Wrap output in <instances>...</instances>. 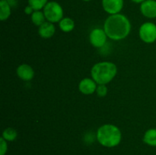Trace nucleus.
<instances>
[{"mask_svg":"<svg viewBox=\"0 0 156 155\" xmlns=\"http://www.w3.org/2000/svg\"><path fill=\"white\" fill-rule=\"evenodd\" d=\"M104 30L110 39L120 40L129 35L131 30V24L125 15L121 14L111 15L105 21Z\"/></svg>","mask_w":156,"mask_h":155,"instance_id":"1","label":"nucleus"},{"mask_svg":"<svg viewBox=\"0 0 156 155\" xmlns=\"http://www.w3.org/2000/svg\"><path fill=\"white\" fill-rule=\"evenodd\" d=\"M97 139L101 145L105 147H114L122 139V134L117 126L105 124L100 126L97 131Z\"/></svg>","mask_w":156,"mask_h":155,"instance_id":"2","label":"nucleus"},{"mask_svg":"<svg viewBox=\"0 0 156 155\" xmlns=\"http://www.w3.org/2000/svg\"><path fill=\"white\" fill-rule=\"evenodd\" d=\"M117 73V65L111 62L96 63L91 70V78L98 84H106L111 82Z\"/></svg>","mask_w":156,"mask_h":155,"instance_id":"3","label":"nucleus"},{"mask_svg":"<svg viewBox=\"0 0 156 155\" xmlns=\"http://www.w3.org/2000/svg\"><path fill=\"white\" fill-rule=\"evenodd\" d=\"M44 14L46 19L51 23L59 22L63 18V10L56 2H48L44 8Z\"/></svg>","mask_w":156,"mask_h":155,"instance_id":"4","label":"nucleus"},{"mask_svg":"<svg viewBox=\"0 0 156 155\" xmlns=\"http://www.w3.org/2000/svg\"><path fill=\"white\" fill-rule=\"evenodd\" d=\"M140 37L146 43L156 41V25L152 22H146L141 25L139 31Z\"/></svg>","mask_w":156,"mask_h":155,"instance_id":"5","label":"nucleus"},{"mask_svg":"<svg viewBox=\"0 0 156 155\" xmlns=\"http://www.w3.org/2000/svg\"><path fill=\"white\" fill-rule=\"evenodd\" d=\"M107 37L108 36L104 29L95 28L90 33L89 41L93 46L99 48L106 43Z\"/></svg>","mask_w":156,"mask_h":155,"instance_id":"6","label":"nucleus"},{"mask_svg":"<svg viewBox=\"0 0 156 155\" xmlns=\"http://www.w3.org/2000/svg\"><path fill=\"white\" fill-rule=\"evenodd\" d=\"M102 7L111 15L119 14L123 7V0H102Z\"/></svg>","mask_w":156,"mask_h":155,"instance_id":"7","label":"nucleus"},{"mask_svg":"<svg viewBox=\"0 0 156 155\" xmlns=\"http://www.w3.org/2000/svg\"><path fill=\"white\" fill-rule=\"evenodd\" d=\"M140 12L148 18H156V1L146 0L140 5Z\"/></svg>","mask_w":156,"mask_h":155,"instance_id":"8","label":"nucleus"},{"mask_svg":"<svg viewBox=\"0 0 156 155\" xmlns=\"http://www.w3.org/2000/svg\"><path fill=\"white\" fill-rule=\"evenodd\" d=\"M97 83L93 79L85 78L82 79L79 84V89L81 93L86 95L93 94L97 89Z\"/></svg>","mask_w":156,"mask_h":155,"instance_id":"9","label":"nucleus"},{"mask_svg":"<svg viewBox=\"0 0 156 155\" xmlns=\"http://www.w3.org/2000/svg\"><path fill=\"white\" fill-rule=\"evenodd\" d=\"M17 75L23 81H30L34 76V71L32 67L27 64H22L17 68Z\"/></svg>","mask_w":156,"mask_h":155,"instance_id":"10","label":"nucleus"},{"mask_svg":"<svg viewBox=\"0 0 156 155\" xmlns=\"http://www.w3.org/2000/svg\"><path fill=\"white\" fill-rule=\"evenodd\" d=\"M56 32V27H55L53 23L50 21H45L43 24H41L38 29L39 35L42 38L48 39L52 37Z\"/></svg>","mask_w":156,"mask_h":155,"instance_id":"11","label":"nucleus"},{"mask_svg":"<svg viewBox=\"0 0 156 155\" xmlns=\"http://www.w3.org/2000/svg\"><path fill=\"white\" fill-rule=\"evenodd\" d=\"M143 142L151 147H156V129H150L145 132Z\"/></svg>","mask_w":156,"mask_h":155,"instance_id":"12","label":"nucleus"},{"mask_svg":"<svg viewBox=\"0 0 156 155\" xmlns=\"http://www.w3.org/2000/svg\"><path fill=\"white\" fill-rule=\"evenodd\" d=\"M11 15V6L7 0L0 1V20L5 21L8 19Z\"/></svg>","mask_w":156,"mask_h":155,"instance_id":"13","label":"nucleus"},{"mask_svg":"<svg viewBox=\"0 0 156 155\" xmlns=\"http://www.w3.org/2000/svg\"><path fill=\"white\" fill-rule=\"evenodd\" d=\"M59 27L63 32L68 33L72 31L75 27V22L72 18H63L59 22Z\"/></svg>","mask_w":156,"mask_h":155,"instance_id":"14","label":"nucleus"},{"mask_svg":"<svg viewBox=\"0 0 156 155\" xmlns=\"http://www.w3.org/2000/svg\"><path fill=\"white\" fill-rule=\"evenodd\" d=\"M45 15H44V12L40 11H34L31 15V21L36 26H40L45 22Z\"/></svg>","mask_w":156,"mask_h":155,"instance_id":"15","label":"nucleus"},{"mask_svg":"<svg viewBox=\"0 0 156 155\" xmlns=\"http://www.w3.org/2000/svg\"><path fill=\"white\" fill-rule=\"evenodd\" d=\"M18 132L13 128H7L2 132V138L7 141H13L16 139Z\"/></svg>","mask_w":156,"mask_h":155,"instance_id":"16","label":"nucleus"},{"mask_svg":"<svg viewBox=\"0 0 156 155\" xmlns=\"http://www.w3.org/2000/svg\"><path fill=\"white\" fill-rule=\"evenodd\" d=\"M47 3L48 0H28V5L31 6L34 11L41 10Z\"/></svg>","mask_w":156,"mask_h":155,"instance_id":"17","label":"nucleus"},{"mask_svg":"<svg viewBox=\"0 0 156 155\" xmlns=\"http://www.w3.org/2000/svg\"><path fill=\"white\" fill-rule=\"evenodd\" d=\"M97 94L101 97H104L108 94V88L105 84H98L96 89Z\"/></svg>","mask_w":156,"mask_h":155,"instance_id":"18","label":"nucleus"},{"mask_svg":"<svg viewBox=\"0 0 156 155\" xmlns=\"http://www.w3.org/2000/svg\"><path fill=\"white\" fill-rule=\"evenodd\" d=\"M8 150L7 141L2 137L0 138V155H5Z\"/></svg>","mask_w":156,"mask_h":155,"instance_id":"19","label":"nucleus"},{"mask_svg":"<svg viewBox=\"0 0 156 155\" xmlns=\"http://www.w3.org/2000/svg\"><path fill=\"white\" fill-rule=\"evenodd\" d=\"M34 12V10L33 9V8L29 5L27 6H26L25 9H24V12L27 15H32Z\"/></svg>","mask_w":156,"mask_h":155,"instance_id":"20","label":"nucleus"},{"mask_svg":"<svg viewBox=\"0 0 156 155\" xmlns=\"http://www.w3.org/2000/svg\"><path fill=\"white\" fill-rule=\"evenodd\" d=\"M7 2H9V4L10 5V6H15L16 5V1L15 0H7Z\"/></svg>","mask_w":156,"mask_h":155,"instance_id":"21","label":"nucleus"},{"mask_svg":"<svg viewBox=\"0 0 156 155\" xmlns=\"http://www.w3.org/2000/svg\"><path fill=\"white\" fill-rule=\"evenodd\" d=\"M131 1H133L135 3H143V2H145L146 0H131Z\"/></svg>","mask_w":156,"mask_h":155,"instance_id":"22","label":"nucleus"},{"mask_svg":"<svg viewBox=\"0 0 156 155\" xmlns=\"http://www.w3.org/2000/svg\"><path fill=\"white\" fill-rule=\"evenodd\" d=\"M83 1H85V2H89V1H91V0H83Z\"/></svg>","mask_w":156,"mask_h":155,"instance_id":"23","label":"nucleus"}]
</instances>
